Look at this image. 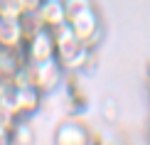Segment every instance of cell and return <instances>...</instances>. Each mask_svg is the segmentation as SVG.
Returning a JSON list of instances; mask_svg holds the SVG:
<instances>
[{
	"label": "cell",
	"instance_id": "1",
	"mask_svg": "<svg viewBox=\"0 0 150 145\" xmlns=\"http://www.w3.org/2000/svg\"><path fill=\"white\" fill-rule=\"evenodd\" d=\"M52 35H54V47H57V62L62 64V69H64L67 74H79V71H84L89 57L93 54L91 47H86L84 42L74 35V30H71L69 22L54 27Z\"/></svg>",
	"mask_w": 150,
	"mask_h": 145
},
{
	"label": "cell",
	"instance_id": "10",
	"mask_svg": "<svg viewBox=\"0 0 150 145\" xmlns=\"http://www.w3.org/2000/svg\"><path fill=\"white\" fill-rule=\"evenodd\" d=\"M10 135H12V143L15 145H32V140H35V133H32V128L27 125L25 118H20V121L12 125Z\"/></svg>",
	"mask_w": 150,
	"mask_h": 145
},
{
	"label": "cell",
	"instance_id": "9",
	"mask_svg": "<svg viewBox=\"0 0 150 145\" xmlns=\"http://www.w3.org/2000/svg\"><path fill=\"white\" fill-rule=\"evenodd\" d=\"M25 64L22 49H3L0 47V81H12L20 66Z\"/></svg>",
	"mask_w": 150,
	"mask_h": 145
},
{
	"label": "cell",
	"instance_id": "2",
	"mask_svg": "<svg viewBox=\"0 0 150 145\" xmlns=\"http://www.w3.org/2000/svg\"><path fill=\"white\" fill-rule=\"evenodd\" d=\"M27 69H30V81H32V86H37L42 93H52L54 89H59L62 81H64V74H67L57 59L37 62V64H30L27 62Z\"/></svg>",
	"mask_w": 150,
	"mask_h": 145
},
{
	"label": "cell",
	"instance_id": "3",
	"mask_svg": "<svg viewBox=\"0 0 150 145\" xmlns=\"http://www.w3.org/2000/svg\"><path fill=\"white\" fill-rule=\"evenodd\" d=\"M22 54H25V62H30V64L57 59V47H54L52 30L40 27L32 37H27V40H25V47H22Z\"/></svg>",
	"mask_w": 150,
	"mask_h": 145
},
{
	"label": "cell",
	"instance_id": "7",
	"mask_svg": "<svg viewBox=\"0 0 150 145\" xmlns=\"http://www.w3.org/2000/svg\"><path fill=\"white\" fill-rule=\"evenodd\" d=\"M37 20L42 27L54 30L59 25L67 22V10H64V0H42V5L37 8Z\"/></svg>",
	"mask_w": 150,
	"mask_h": 145
},
{
	"label": "cell",
	"instance_id": "13",
	"mask_svg": "<svg viewBox=\"0 0 150 145\" xmlns=\"http://www.w3.org/2000/svg\"><path fill=\"white\" fill-rule=\"evenodd\" d=\"M17 5H20L22 15H30V12H37V8L42 5V0H17Z\"/></svg>",
	"mask_w": 150,
	"mask_h": 145
},
{
	"label": "cell",
	"instance_id": "4",
	"mask_svg": "<svg viewBox=\"0 0 150 145\" xmlns=\"http://www.w3.org/2000/svg\"><path fill=\"white\" fill-rule=\"evenodd\" d=\"M67 22L71 25L74 35H76L86 47L93 49V45H96L98 37H101V20H98L93 5H91V8H86V10H81V12H76V15H71Z\"/></svg>",
	"mask_w": 150,
	"mask_h": 145
},
{
	"label": "cell",
	"instance_id": "6",
	"mask_svg": "<svg viewBox=\"0 0 150 145\" xmlns=\"http://www.w3.org/2000/svg\"><path fill=\"white\" fill-rule=\"evenodd\" d=\"M54 145H91V130L81 121H62L54 130Z\"/></svg>",
	"mask_w": 150,
	"mask_h": 145
},
{
	"label": "cell",
	"instance_id": "14",
	"mask_svg": "<svg viewBox=\"0 0 150 145\" xmlns=\"http://www.w3.org/2000/svg\"><path fill=\"white\" fill-rule=\"evenodd\" d=\"M0 145H15V143H12V135L10 133H3V135H0Z\"/></svg>",
	"mask_w": 150,
	"mask_h": 145
},
{
	"label": "cell",
	"instance_id": "12",
	"mask_svg": "<svg viewBox=\"0 0 150 145\" xmlns=\"http://www.w3.org/2000/svg\"><path fill=\"white\" fill-rule=\"evenodd\" d=\"M91 8V0H64V10H67V20H69L71 15H76V12Z\"/></svg>",
	"mask_w": 150,
	"mask_h": 145
},
{
	"label": "cell",
	"instance_id": "11",
	"mask_svg": "<svg viewBox=\"0 0 150 145\" xmlns=\"http://www.w3.org/2000/svg\"><path fill=\"white\" fill-rule=\"evenodd\" d=\"M22 10L17 0H0V20H20Z\"/></svg>",
	"mask_w": 150,
	"mask_h": 145
},
{
	"label": "cell",
	"instance_id": "5",
	"mask_svg": "<svg viewBox=\"0 0 150 145\" xmlns=\"http://www.w3.org/2000/svg\"><path fill=\"white\" fill-rule=\"evenodd\" d=\"M42 98H45V93H42L37 86L27 84V86H15V96H12V108L20 118H30L35 116L37 111L42 108Z\"/></svg>",
	"mask_w": 150,
	"mask_h": 145
},
{
	"label": "cell",
	"instance_id": "8",
	"mask_svg": "<svg viewBox=\"0 0 150 145\" xmlns=\"http://www.w3.org/2000/svg\"><path fill=\"white\" fill-rule=\"evenodd\" d=\"M0 47L3 49H22L25 32L20 20H0Z\"/></svg>",
	"mask_w": 150,
	"mask_h": 145
},
{
	"label": "cell",
	"instance_id": "15",
	"mask_svg": "<svg viewBox=\"0 0 150 145\" xmlns=\"http://www.w3.org/2000/svg\"><path fill=\"white\" fill-rule=\"evenodd\" d=\"M148 98H150V91H148Z\"/></svg>",
	"mask_w": 150,
	"mask_h": 145
}]
</instances>
